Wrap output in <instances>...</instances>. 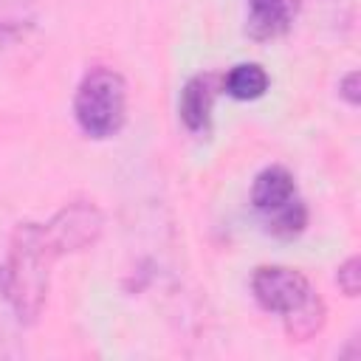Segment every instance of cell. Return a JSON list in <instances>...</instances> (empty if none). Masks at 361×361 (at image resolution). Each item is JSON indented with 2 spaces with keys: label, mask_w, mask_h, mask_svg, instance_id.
Wrapping results in <instances>:
<instances>
[{
  "label": "cell",
  "mask_w": 361,
  "mask_h": 361,
  "mask_svg": "<svg viewBox=\"0 0 361 361\" xmlns=\"http://www.w3.org/2000/svg\"><path fill=\"white\" fill-rule=\"evenodd\" d=\"M248 3V17H245V31L251 39H274L285 34L296 14L302 0H245Z\"/></svg>",
  "instance_id": "cell-5"
},
{
  "label": "cell",
  "mask_w": 361,
  "mask_h": 361,
  "mask_svg": "<svg viewBox=\"0 0 361 361\" xmlns=\"http://www.w3.org/2000/svg\"><path fill=\"white\" fill-rule=\"evenodd\" d=\"M251 293L262 310L282 316L285 333L296 341L316 336L324 324L327 307L319 293H313L307 276L285 265H259L251 274Z\"/></svg>",
  "instance_id": "cell-2"
},
{
  "label": "cell",
  "mask_w": 361,
  "mask_h": 361,
  "mask_svg": "<svg viewBox=\"0 0 361 361\" xmlns=\"http://www.w3.org/2000/svg\"><path fill=\"white\" fill-rule=\"evenodd\" d=\"M262 226H265L268 234H274V237H279V240H293V237H299V234L305 231V226H307V206H305V200L299 197V200L288 203L285 209H279V212L262 217Z\"/></svg>",
  "instance_id": "cell-9"
},
{
  "label": "cell",
  "mask_w": 361,
  "mask_h": 361,
  "mask_svg": "<svg viewBox=\"0 0 361 361\" xmlns=\"http://www.w3.org/2000/svg\"><path fill=\"white\" fill-rule=\"evenodd\" d=\"M268 73L262 65L257 62H240L234 65L226 76H223V90L231 96V99H240V102H251V99H259L265 90H268Z\"/></svg>",
  "instance_id": "cell-8"
},
{
  "label": "cell",
  "mask_w": 361,
  "mask_h": 361,
  "mask_svg": "<svg viewBox=\"0 0 361 361\" xmlns=\"http://www.w3.org/2000/svg\"><path fill=\"white\" fill-rule=\"evenodd\" d=\"M73 116L90 138H110L127 118V82L113 68H90L76 87Z\"/></svg>",
  "instance_id": "cell-3"
},
{
  "label": "cell",
  "mask_w": 361,
  "mask_h": 361,
  "mask_svg": "<svg viewBox=\"0 0 361 361\" xmlns=\"http://www.w3.org/2000/svg\"><path fill=\"white\" fill-rule=\"evenodd\" d=\"M361 262H358V257H350L341 268H338V274H336V282H338V288L347 293V296H358V288H361Z\"/></svg>",
  "instance_id": "cell-10"
},
{
  "label": "cell",
  "mask_w": 361,
  "mask_h": 361,
  "mask_svg": "<svg viewBox=\"0 0 361 361\" xmlns=\"http://www.w3.org/2000/svg\"><path fill=\"white\" fill-rule=\"evenodd\" d=\"M99 231H102V214L90 203H71L51 223H45V234L56 248V254L90 245L99 237Z\"/></svg>",
  "instance_id": "cell-4"
},
{
  "label": "cell",
  "mask_w": 361,
  "mask_h": 361,
  "mask_svg": "<svg viewBox=\"0 0 361 361\" xmlns=\"http://www.w3.org/2000/svg\"><path fill=\"white\" fill-rule=\"evenodd\" d=\"M293 200H299V192L293 175L285 166H265L251 183V203L259 212V217H268Z\"/></svg>",
  "instance_id": "cell-6"
},
{
  "label": "cell",
  "mask_w": 361,
  "mask_h": 361,
  "mask_svg": "<svg viewBox=\"0 0 361 361\" xmlns=\"http://www.w3.org/2000/svg\"><path fill=\"white\" fill-rule=\"evenodd\" d=\"M212 104H214V79L212 76H192L178 99V113L186 130L192 133H206L212 124Z\"/></svg>",
  "instance_id": "cell-7"
},
{
  "label": "cell",
  "mask_w": 361,
  "mask_h": 361,
  "mask_svg": "<svg viewBox=\"0 0 361 361\" xmlns=\"http://www.w3.org/2000/svg\"><path fill=\"white\" fill-rule=\"evenodd\" d=\"M338 93H341L350 104H358V73H355V71L341 79V90H338Z\"/></svg>",
  "instance_id": "cell-12"
},
{
  "label": "cell",
  "mask_w": 361,
  "mask_h": 361,
  "mask_svg": "<svg viewBox=\"0 0 361 361\" xmlns=\"http://www.w3.org/2000/svg\"><path fill=\"white\" fill-rule=\"evenodd\" d=\"M20 39H23V28L8 25V23H0V56H3L6 51H11Z\"/></svg>",
  "instance_id": "cell-11"
},
{
  "label": "cell",
  "mask_w": 361,
  "mask_h": 361,
  "mask_svg": "<svg viewBox=\"0 0 361 361\" xmlns=\"http://www.w3.org/2000/svg\"><path fill=\"white\" fill-rule=\"evenodd\" d=\"M56 257L45 226L23 223L11 234L0 265V290L20 322H34L39 316L48 293V268Z\"/></svg>",
  "instance_id": "cell-1"
}]
</instances>
